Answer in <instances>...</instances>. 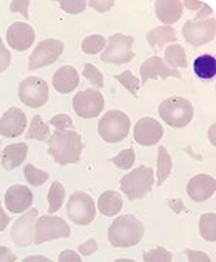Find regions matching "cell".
Masks as SVG:
<instances>
[{
    "mask_svg": "<svg viewBox=\"0 0 216 262\" xmlns=\"http://www.w3.org/2000/svg\"><path fill=\"white\" fill-rule=\"evenodd\" d=\"M81 152V136L75 130H56L49 139V154L62 166L78 162Z\"/></svg>",
    "mask_w": 216,
    "mask_h": 262,
    "instance_id": "obj_1",
    "label": "cell"
},
{
    "mask_svg": "<svg viewBox=\"0 0 216 262\" xmlns=\"http://www.w3.org/2000/svg\"><path fill=\"white\" fill-rule=\"evenodd\" d=\"M144 232L143 222L134 215H123L110 225L107 238L114 247H132L141 241Z\"/></svg>",
    "mask_w": 216,
    "mask_h": 262,
    "instance_id": "obj_2",
    "label": "cell"
},
{
    "mask_svg": "<svg viewBox=\"0 0 216 262\" xmlns=\"http://www.w3.org/2000/svg\"><path fill=\"white\" fill-rule=\"evenodd\" d=\"M159 115L171 127H184L194 118V106L181 96L167 98L159 105Z\"/></svg>",
    "mask_w": 216,
    "mask_h": 262,
    "instance_id": "obj_3",
    "label": "cell"
},
{
    "mask_svg": "<svg viewBox=\"0 0 216 262\" xmlns=\"http://www.w3.org/2000/svg\"><path fill=\"white\" fill-rule=\"evenodd\" d=\"M153 185L154 171L152 167L139 166L121 179L120 189L129 200H139L152 192Z\"/></svg>",
    "mask_w": 216,
    "mask_h": 262,
    "instance_id": "obj_4",
    "label": "cell"
},
{
    "mask_svg": "<svg viewBox=\"0 0 216 262\" xmlns=\"http://www.w3.org/2000/svg\"><path fill=\"white\" fill-rule=\"evenodd\" d=\"M130 130V119L120 110H110L99 121V135L105 142L115 144L124 140Z\"/></svg>",
    "mask_w": 216,
    "mask_h": 262,
    "instance_id": "obj_5",
    "label": "cell"
},
{
    "mask_svg": "<svg viewBox=\"0 0 216 262\" xmlns=\"http://www.w3.org/2000/svg\"><path fill=\"white\" fill-rule=\"evenodd\" d=\"M134 38L123 34H114L109 38L107 47L103 54L101 60L107 64H127L134 59L135 53L133 51Z\"/></svg>",
    "mask_w": 216,
    "mask_h": 262,
    "instance_id": "obj_6",
    "label": "cell"
},
{
    "mask_svg": "<svg viewBox=\"0 0 216 262\" xmlns=\"http://www.w3.org/2000/svg\"><path fill=\"white\" fill-rule=\"evenodd\" d=\"M49 98V86L44 79L39 76H29L19 85V99L31 109L42 106Z\"/></svg>",
    "mask_w": 216,
    "mask_h": 262,
    "instance_id": "obj_7",
    "label": "cell"
},
{
    "mask_svg": "<svg viewBox=\"0 0 216 262\" xmlns=\"http://www.w3.org/2000/svg\"><path fill=\"white\" fill-rule=\"evenodd\" d=\"M35 244L56 238H67L70 236V227L61 217L53 215H44L35 221Z\"/></svg>",
    "mask_w": 216,
    "mask_h": 262,
    "instance_id": "obj_8",
    "label": "cell"
},
{
    "mask_svg": "<svg viewBox=\"0 0 216 262\" xmlns=\"http://www.w3.org/2000/svg\"><path fill=\"white\" fill-rule=\"evenodd\" d=\"M68 217L76 225L87 226L95 219L96 209L92 196L84 192H74L67 205Z\"/></svg>",
    "mask_w": 216,
    "mask_h": 262,
    "instance_id": "obj_9",
    "label": "cell"
},
{
    "mask_svg": "<svg viewBox=\"0 0 216 262\" xmlns=\"http://www.w3.org/2000/svg\"><path fill=\"white\" fill-rule=\"evenodd\" d=\"M73 106L76 115L82 119L96 118L104 110V96L99 90L87 89L74 96Z\"/></svg>",
    "mask_w": 216,
    "mask_h": 262,
    "instance_id": "obj_10",
    "label": "cell"
},
{
    "mask_svg": "<svg viewBox=\"0 0 216 262\" xmlns=\"http://www.w3.org/2000/svg\"><path fill=\"white\" fill-rule=\"evenodd\" d=\"M64 51V42L56 39H47L41 41L29 58V70H36L40 68L54 64L61 56Z\"/></svg>",
    "mask_w": 216,
    "mask_h": 262,
    "instance_id": "obj_11",
    "label": "cell"
},
{
    "mask_svg": "<svg viewBox=\"0 0 216 262\" xmlns=\"http://www.w3.org/2000/svg\"><path fill=\"white\" fill-rule=\"evenodd\" d=\"M215 19H207L205 21H187L183 28L184 38L194 47L207 44L215 38Z\"/></svg>",
    "mask_w": 216,
    "mask_h": 262,
    "instance_id": "obj_12",
    "label": "cell"
},
{
    "mask_svg": "<svg viewBox=\"0 0 216 262\" xmlns=\"http://www.w3.org/2000/svg\"><path fill=\"white\" fill-rule=\"evenodd\" d=\"M164 127L158 120L153 118H143L135 124L134 139L143 146H153L161 140Z\"/></svg>",
    "mask_w": 216,
    "mask_h": 262,
    "instance_id": "obj_13",
    "label": "cell"
},
{
    "mask_svg": "<svg viewBox=\"0 0 216 262\" xmlns=\"http://www.w3.org/2000/svg\"><path fill=\"white\" fill-rule=\"evenodd\" d=\"M28 119L25 113L19 107H10L0 118V134L5 138H18L24 133Z\"/></svg>",
    "mask_w": 216,
    "mask_h": 262,
    "instance_id": "obj_14",
    "label": "cell"
},
{
    "mask_svg": "<svg viewBox=\"0 0 216 262\" xmlns=\"http://www.w3.org/2000/svg\"><path fill=\"white\" fill-rule=\"evenodd\" d=\"M38 216V210L31 209L25 212L21 217L14 222L11 227V238L15 245L20 247H27L33 242V226L35 224V219Z\"/></svg>",
    "mask_w": 216,
    "mask_h": 262,
    "instance_id": "obj_15",
    "label": "cell"
},
{
    "mask_svg": "<svg viewBox=\"0 0 216 262\" xmlns=\"http://www.w3.org/2000/svg\"><path fill=\"white\" fill-rule=\"evenodd\" d=\"M7 40L11 49L16 51L28 50L35 40V31L27 23H13L8 28Z\"/></svg>",
    "mask_w": 216,
    "mask_h": 262,
    "instance_id": "obj_16",
    "label": "cell"
},
{
    "mask_svg": "<svg viewBox=\"0 0 216 262\" xmlns=\"http://www.w3.org/2000/svg\"><path fill=\"white\" fill-rule=\"evenodd\" d=\"M141 85H145L149 79H167L170 76L181 79L180 73L176 69H172L165 62L160 56H153L143 62L140 67Z\"/></svg>",
    "mask_w": 216,
    "mask_h": 262,
    "instance_id": "obj_17",
    "label": "cell"
},
{
    "mask_svg": "<svg viewBox=\"0 0 216 262\" xmlns=\"http://www.w3.org/2000/svg\"><path fill=\"white\" fill-rule=\"evenodd\" d=\"M33 192L24 185H14L5 192V206L13 213L25 212L33 204Z\"/></svg>",
    "mask_w": 216,
    "mask_h": 262,
    "instance_id": "obj_18",
    "label": "cell"
},
{
    "mask_svg": "<svg viewBox=\"0 0 216 262\" xmlns=\"http://www.w3.org/2000/svg\"><path fill=\"white\" fill-rule=\"evenodd\" d=\"M216 190V181L211 176L200 173L189 181L186 186V192L191 200L196 202L206 201L211 198Z\"/></svg>",
    "mask_w": 216,
    "mask_h": 262,
    "instance_id": "obj_19",
    "label": "cell"
},
{
    "mask_svg": "<svg viewBox=\"0 0 216 262\" xmlns=\"http://www.w3.org/2000/svg\"><path fill=\"white\" fill-rule=\"evenodd\" d=\"M53 85L56 91L61 94L72 93L79 85V74L75 68L61 67L60 69L55 71L53 76Z\"/></svg>",
    "mask_w": 216,
    "mask_h": 262,
    "instance_id": "obj_20",
    "label": "cell"
},
{
    "mask_svg": "<svg viewBox=\"0 0 216 262\" xmlns=\"http://www.w3.org/2000/svg\"><path fill=\"white\" fill-rule=\"evenodd\" d=\"M158 19L165 24H174L183 16V3L178 0H158L155 2Z\"/></svg>",
    "mask_w": 216,
    "mask_h": 262,
    "instance_id": "obj_21",
    "label": "cell"
},
{
    "mask_svg": "<svg viewBox=\"0 0 216 262\" xmlns=\"http://www.w3.org/2000/svg\"><path fill=\"white\" fill-rule=\"evenodd\" d=\"M28 145L24 142L8 145L2 154V166L5 170H13L20 166L27 159Z\"/></svg>",
    "mask_w": 216,
    "mask_h": 262,
    "instance_id": "obj_22",
    "label": "cell"
},
{
    "mask_svg": "<svg viewBox=\"0 0 216 262\" xmlns=\"http://www.w3.org/2000/svg\"><path fill=\"white\" fill-rule=\"evenodd\" d=\"M98 207L104 216H114L123 209V199L119 192L109 190L101 193L99 198Z\"/></svg>",
    "mask_w": 216,
    "mask_h": 262,
    "instance_id": "obj_23",
    "label": "cell"
},
{
    "mask_svg": "<svg viewBox=\"0 0 216 262\" xmlns=\"http://www.w3.org/2000/svg\"><path fill=\"white\" fill-rule=\"evenodd\" d=\"M146 40L149 45L154 49L161 50L166 42L176 41V34L174 28L171 27H158L155 29L150 30L146 34Z\"/></svg>",
    "mask_w": 216,
    "mask_h": 262,
    "instance_id": "obj_24",
    "label": "cell"
},
{
    "mask_svg": "<svg viewBox=\"0 0 216 262\" xmlns=\"http://www.w3.org/2000/svg\"><path fill=\"white\" fill-rule=\"evenodd\" d=\"M194 73L200 79H209L215 78L216 75V59L215 56L210 54H204L199 58L195 59L194 61Z\"/></svg>",
    "mask_w": 216,
    "mask_h": 262,
    "instance_id": "obj_25",
    "label": "cell"
},
{
    "mask_svg": "<svg viewBox=\"0 0 216 262\" xmlns=\"http://www.w3.org/2000/svg\"><path fill=\"white\" fill-rule=\"evenodd\" d=\"M172 169V160L170 154L164 146H160L158 149V186H161L165 180L169 178Z\"/></svg>",
    "mask_w": 216,
    "mask_h": 262,
    "instance_id": "obj_26",
    "label": "cell"
},
{
    "mask_svg": "<svg viewBox=\"0 0 216 262\" xmlns=\"http://www.w3.org/2000/svg\"><path fill=\"white\" fill-rule=\"evenodd\" d=\"M165 60L166 64L170 65V68H186L187 59L185 49L179 44L169 45L165 50Z\"/></svg>",
    "mask_w": 216,
    "mask_h": 262,
    "instance_id": "obj_27",
    "label": "cell"
},
{
    "mask_svg": "<svg viewBox=\"0 0 216 262\" xmlns=\"http://www.w3.org/2000/svg\"><path fill=\"white\" fill-rule=\"evenodd\" d=\"M50 135V127L49 125L45 124L42 119L39 115L34 116L31 120L29 131L27 134V139L31 140H39V141H47Z\"/></svg>",
    "mask_w": 216,
    "mask_h": 262,
    "instance_id": "obj_28",
    "label": "cell"
},
{
    "mask_svg": "<svg viewBox=\"0 0 216 262\" xmlns=\"http://www.w3.org/2000/svg\"><path fill=\"white\" fill-rule=\"evenodd\" d=\"M201 237L206 241H216V215L215 213H204L201 215L200 222H199Z\"/></svg>",
    "mask_w": 216,
    "mask_h": 262,
    "instance_id": "obj_29",
    "label": "cell"
},
{
    "mask_svg": "<svg viewBox=\"0 0 216 262\" xmlns=\"http://www.w3.org/2000/svg\"><path fill=\"white\" fill-rule=\"evenodd\" d=\"M65 200V189L59 181H54L48 193V202H49V210L48 212L54 213L61 207Z\"/></svg>",
    "mask_w": 216,
    "mask_h": 262,
    "instance_id": "obj_30",
    "label": "cell"
},
{
    "mask_svg": "<svg viewBox=\"0 0 216 262\" xmlns=\"http://www.w3.org/2000/svg\"><path fill=\"white\" fill-rule=\"evenodd\" d=\"M24 176L27 181L33 186H40L45 184L49 179V173L42 171V170L36 169L34 165L28 164L24 166Z\"/></svg>",
    "mask_w": 216,
    "mask_h": 262,
    "instance_id": "obj_31",
    "label": "cell"
},
{
    "mask_svg": "<svg viewBox=\"0 0 216 262\" xmlns=\"http://www.w3.org/2000/svg\"><path fill=\"white\" fill-rule=\"evenodd\" d=\"M114 78L116 79L121 85L126 89L129 93H132L133 95L138 96V90L140 89V80L132 73L130 70H125L124 73L115 75Z\"/></svg>",
    "mask_w": 216,
    "mask_h": 262,
    "instance_id": "obj_32",
    "label": "cell"
},
{
    "mask_svg": "<svg viewBox=\"0 0 216 262\" xmlns=\"http://www.w3.org/2000/svg\"><path fill=\"white\" fill-rule=\"evenodd\" d=\"M106 44V39L104 36L98 35H89L84 39L81 42V49L87 54H98L103 50V48Z\"/></svg>",
    "mask_w": 216,
    "mask_h": 262,
    "instance_id": "obj_33",
    "label": "cell"
},
{
    "mask_svg": "<svg viewBox=\"0 0 216 262\" xmlns=\"http://www.w3.org/2000/svg\"><path fill=\"white\" fill-rule=\"evenodd\" d=\"M110 162H113L115 166H118L121 170H129L135 162V152L134 149H126L120 151L116 156L110 159Z\"/></svg>",
    "mask_w": 216,
    "mask_h": 262,
    "instance_id": "obj_34",
    "label": "cell"
},
{
    "mask_svg": "<svg viewBox=\"0 0 216 262\" xmlns=\"http://www.w3.org/2000/svg\"><path fill=\"white\" fill-rule=\"evenodd\" d=\"M143 257L145 262H172V253L163 246L145 251Z\"/></svg>",
    "mask_w": 216,
    "mask_h": 262,
    "instance_id": "obj_35",
    "label": "cell"
},
{
    "mask_svg": "<svg viewBox=\"0 0 216 262\" xmlns=\"http://www.w3.org/2000/svg\"><path fill=\"white\" fill-rule=\"evenodd\" d=\"M82 75L87 80H89L94 86L96 88H103L104 86V76L100 73V70L93 64H85L84 65V71H82Z\"/></svg>",
    "mask_w": 216,
    "mask_h": 262,
    "instance_id": "obj_36",
    "label": "cell"
},
{
    "mask_svg": "<svg viewBox=\"0 0 216 262\" xmlns=\"http://www.w3.org/2000/svg\"><path fill=\"white\" fill-rule=\"evenodd\" d=\"M60 8L68 14H80L87 8V2L84 0H76V2L62 0L60 2Z\"/></svg>",
    "mask_w": 216,
    "mask_h": 262,
    "instance_id": "obj_37",
    "label": "cell"
},
{
    "mask_svg": "<svg viewBox=\"0 0 216 262\" xmlns=\"http://www.w3.org/2000/svg\"><path fill=\"white\" fill-rule=\"evenodd\" d=\"M49 122L53 125V126L56 127V130H67V129H72L73 127L72 118L65 115V114H59V115L54 116Z\"/></svg>",
    "mask_w": 216,
    "mask_h": 262,
    "instance_id": "obj_38",
    "label": "cell"
},
{
    "mask_svg": "<svg viewBox=\"0 0 216 262\" xmlns=\"http://www.w3.org/2000/svg\"><path fill=\"white\" fill-rule=\"evenodd\" d=\"M11 60V55L9 53V50L5 48L4 42H3L2 38H0V73L5 71L9 68Z\"/></svg>",
    "mask_w": 216,
    "mask_h": 262,
    "instance_id": "obj_39",
    "label": "cell"
},
{
    "mask_svg": "<svg viewBox=\"0 0 216 262\" xmlns=\"http://www.w3.org/2000/svg\"><path fill=\"white\" fill-rule=\"evenodd\" d=\"M89 3V7L93 8V9H95L98 13H105V11H107L109 9H112L114 7V4H115V2H113V0H106V2H98V0H90Z\"/></svg>",
    "mask_w": 216,
    "mask_h": 262,
    "instance_id": "obj_40",
    "label": "cell"
},
{
    "mask_svg": "<svg viewBox=\"0 0 216 262\" xmlns=\"http://www.w3.org/2000/svg\"><path fill=\"white\" fill-rule=\"evenodd\" d=\"M78 250L79 252H81V255L90 256L98 250V244H96V241L94 240V238H90V240H88L87 242L80 245V246L78 247Z\"/></svg>",
    "mask_w": 216,
    "mask_h": 262,
    "instance_id": "obj_41",
    "label": "cell"
},
{
    "mask_svg": "<svg viewBox=\"0 0 216 262\" xmlns=\"http://www.w3.org/2000/svg\"><path fill=\"white\" fill-rule=\"evenodd\" d=\"M186 256L189 262H211L209 256L205 252L194 251V250H186Z\"/></svg>",
    "mask_w": 216,
    "mask_h": 262,
    "instance_id": "obj_42",
    "label": "cell"
},
{
    "mask_svg": "<svg viewBox=\"0 0 216 262\" xmlns=\"http://www.w3.org/2000/svg\"><path fill=\"white\" fill-rule=\"evenodd\" d=\"M59 262H81V257L78 252L73 250H64L59 255Z\"/></svg>",
    "mask_w": 216,
    "mask_h": 262,
    "instance_id": "obj_43",
    "label": "cell"
},
{
    "mask_svg": "<svg viewBox=\"0 0 216 262\" xmlns=\"http://www.w3.org/2000/svg\"><path fill=\"white\" fill-rule=\"evenodd\" d=\"M30 2H13L10 5L11 11H16V13H21L27 19H29V14H28V8H29Z\"/></svg>",
    "mask_w": 216,
    "mask_h": 262,
    "instance_id": "obj_44",
    "label": "cell"
},
{
    "mask_svg": "<svg viewBox=\"0 0 216 262\" xmlns=\"http://www.w3.org/2000/svg\"><path fill=\"white\" fill-rule=\"evenodd\" d=\"M16 256L8 247L0 246V262H15Z\"/></svg>",
    "mask_w": 216,
    "mask_h": 262,
    "instance_id": "obj_45",
    "label": "cell"
},
{
    "mask_svg": "<svg viewBox=\"0 0 216 262\" xmlns=\"http://www.w3.org/2000/svg\"><path fill=\"white\" fill-rule=\"evenodd\" d=\"M9 222H10L9 216L4 212L2 205H0V232H2L3 230H5V227L8 226V224H9Z\"/></svg>",
    "mask_w": 216,
    "mask_h": 262,
    "instance_id": "obj_46",
    "label": "cell"
},
{
    "mask_svg": "<svg viewBox=\"0 0 216 262\" xmlns=\"http://www.w3.org/2000/svg\"><path fill=\"white\" fill-rule=\"evenodd\" d=\"M201 9H203V10H200L198 14H196L194 20H200V19H204V18H205V16H209L210 14L212 13L211 8H210L209 5H206V4H204Z\"/></svg>",
    "mask_w": 216,
    "mask_h": 262,
    "instance_id": "obj_47",
    "label": "cell"
},
{
    "mask_svg": "<svg viewBox=\"0 0 216 262\" xmlns=\"http://www.w3.org/2000/svg\"><path fill=\"white\" fill-rule=\"evenodd\" d=\"M23 262H53L50 258L45 257V256H28L25 257Z\"/></svg>",
    "mask_w": 216,
    "mask_h": 262,
    "instance_id": "obj_48",
    "label": "cell"
},
{
    "mask_svg": "<svg viewBox=\"0 0 216 262\" xmlns=\"http://www.w3.org/2000/svg\"><path fill=\"white\" fill-rule=\"evenodd\" d=\"M184 3H185V7L189 8V9H191V10H195V9H198V8H201L204 4V3H201V2H190V0H186V2H184Z\"/></svg>",
    "mask_w": 216,
    "mask_h": 262,
    "instance_id": "obj_49",
    "label": "cell"
},
{
    "mask_svg": "<svg viewBox=\"0 0 216 262\" xmlns=\"http://www.w3.org/2000/svg\"><path fill=\"white\" fill-rule=\"evenodd\" d=\"M114 262H136V261L130 260V258H119V260H115Z\"/></svg>",
    "mask_w": 216,
    "mask_h": 262,
    "instance_id": "obj_50",
    "label": "cell"
}]
</instances>
